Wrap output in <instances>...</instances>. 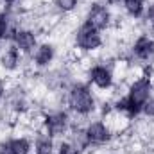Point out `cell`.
<instances>
[{
    "label": "cell",
    "mask_w": 154,
    "mask_h": 154,
    "mask_svg": "<svg viewBox=\"0 0 154 154\" xmlns=\"http://www.w3.org/2000/svg\"><path fill=\"white\" fill-rule=\"evenodd\" d=\"M66 106L68 109L79 116H90L97 109V99L88 82L74 81L66 88Z\"/></svg>",
    "instance_id": "obj_1"
},
{
    "label": "cell",
    "mask_w": 154,
    "mask_h": 154,
    "mask_svg": "<svg viewBox=\"0 0 154 154\" xmlns=\"http://www.w3.org/2000/svg\"><path fill=\"white\" fill-rule=\"evenodd\" d=\"M70 127H72L70 115L63 109H52V111L41 115V127L39 129L54 140L63 138L65 134H68Z\"/></svg>",
    "instance_id": "obj_2"
},
{
    "label": "cell",
    "mask_w": 154,
    "mask_h": 154,
    "mask_svg": "<svg viewBox=\"0 0 154 154\" xmlns=\"http://www.w3.org/2000/svg\"><path fill=\"white\" fill-rule=\"evenodd\" d=\"M74 45H75L77 50L90 54V52L99 50L104 45V38H102L100 31H97L90 23L82 22L75 29V32H74Z\"/></svg>",
    "instance_id": "obj_3"
},
{
    "label": "cell",
    "mask_w": 154,
    "mask_h": 154,
    "mask_svg": "<svg viewBox=\"0 0 154 154\" xmlns=\"http://www.w3.org/2000/svg\"><path fill=\"white\" fill-rule=\"evenodd\" d=\"M113 13L109 9L108 4H104L102 0H93L90 2L88 9H86V14H84V22L90 23L91 27H95L97 31H108L113 27Z\"/></svg>",
    "instance_id": "obj_4"
},
{
    "label": "cell",
    "mask_w": 154,
    "mask_h": 154,
    "mask_svg": "<svg viewBox=\"0 0 154 154\" xmlns=\"http://www.w3.org/2000/svg\"><path fill=\"white\" fill-rule=\"evenodd\" d=\"M115 133L111 131V127L106 124L104 118H95L90 120L84 125V138H86V147H102L106 143H109L113 140Z\"/></svg>",
    "instance_id": "obj_5"
},
{
    "label": "cell",
    "mask_w": 154,
    "mask_h": 154,
    "mask_svg": "<svg viewBox=\"0 0 154 154\" xmlns=\"http://www.w3.org/2000/svg\"><path fill=\"white\" fill-rule=\"evenodd\" d=\"M131 61L136 65L149 66L151 61L154 59V36L151 34H138L134 41L131 43Z\"/></svg>",
    "instance_id": "obj_6"
},
{
    "label": "cell",
    "mask_w": 154,
    "mask_h": 154,
    "mask_svg": "<svg viewBox=\"0 0 154 154\" xmlns=\"http://www.w3.org/2000/svg\"><path fill=\"white\" fill-rule=\"evenodd\" d=\"M86 75H88V82L93 84L100 91H108L115 86V74H113V68L109 65L95 63L88 68Z\"/></svg>",
    "instance_id": "obj_7"
},
{
    "label": "cell",
    "mask_w": 154,
    "mask_h": 154,
    "mask_svg": "<svg viewBox=\"0 0 154 154\" xmlns=\"http://www.w3.org/2000/svg\"><path fill=\"white\" fill-rule=\"evenodd\" d=\"M11 43L22 52V54H34L36 47H38V34L31 29V27H16L13 36H11Z\"/></svg>",
    "instance_id": "obj_8"
},
{
    "label": "cell",
    "mask_w": 154,
    "mask_h": 154,
    "mask_svg": "<svg viewBox=\"0 0 154 154\" xmlns=\"http://www.w3.org/2000/svg\"><path fill=\"white\" fill-rule=\"evenodd\" d=\"M56 59V47L50 41L39 43L32 54V65L36 68H48Z\"/></svg>",
    "instance_id": "obj_9"
},
{
    "label": "cell",
    "mask_w": 154,
    "mask_h": 154,
    "mask_svg": "<svg viewBox=\"0 0 154 154\" xmlns=\"http://www.w3.org/2000/svg\"><path fill=\"white\" fill-rule=\"evenodd\" d=\"M20 65H22V52L13 43H9V47L0 56V66L5 72H14V70L20 68Z\"/></svg>",
    "instance_id": "obj_10"
},
{
    "label": "cell",
    "mask_w": 154,
    "mask_h": 154,
    "mask_svg": "<svg viewBox=\"0 0 154 154\" xmlns=\"http://www.w3.org/2000/svg\"><path fill=\"white\" fill-rule=\"evenodd\" d=\"M34 149H36V154H54L56 140L50 138L47 133H43L39 129L38 133L34 134Z\"/></svg>",
    "instance_id": "obj_11"
},
{
    "label": "cell",
    "mask_w": 154,
    "mask_h": 154,
    "mask_svg": "<svg viewBox=\"0 0 154 154\" xmlns=\"http://www.w3.org/2000/svg\"><path fill=\"white\" fill-rule=\"evenodd\" d=\"M145 4L147 0H122V7L125 11L127 16H131L133 20H140L143 11H145Z\"/></svg>",
    "instance_id": "obj_12"
},
{
    "label": "cell",
    "mask_w": 154,
    "mask_h": 154,
    "mask_svg": "<svg viewBox=\"0 0 154 154\" xmlns=\"http://www.w3.org/2000/svg\"><path fill=\"white\" fill-rule=\"evenodd\" d=\"M9 145L13 147L14 154H31L32 149V142L27 136H14V138H7Z\"/></svg>",
    "instance_id": "obj_13"
},
{
    "label": "cell",
    "mask_w": 154,
    "mask_h": 154,
    "mask_svg": "<svg viewBox=\"0 0 154 154\" xmlns=\"http://www.w3.org/2000/svg\"><path fill=\"white\" fill-rule=\"evenodd\" d=\"M11 31H13L11 14L5 13V11H0V41H2V39H9Z\"/></svg>",
    "instance_id": "obj_14"
},
{
    "label": "cell",
    "mask_w": 154,
    "mask_h": 154,
    "mask_svg": "<svg viewBox=\"0 0 154 154\" xmlns=\"http://www.w3.org/2000/svg\"><path fill=\"white\" fill-rule=\"evenodd\" d=\"M52 2H54V7L63 14L72 13L79 7V0H52Z\"/></svg>",
    "instance_id": "obj_15"
},
{
    "label": "cell",
    "mask_w": 154,
    "mask_h": 154,
    "mask_svg": "<svg viewBox=\"0 0 154 154\" xmlns=\"http://www.w3.org/2000/svg\"><path fill=\"white\" fill-rule=\"evenodd\" d=\"M57 154H82V151L77 147L74 142H70L68 138L66 140H61L59 145H57Z\"/></svg>",
    "instance_id": "obj_16"
},
{
    "label": "cell",
    "mask_w": 154,
    "mask_h": 154,
    "mask_svg": "<svg viewBox=\"0 0 154 154\" xmlns=\"http://www.w3.org/2000/svg\"><path fill=\"white\" fill-rule=\"evenodd\" d=\"M142 22L145 25H149L151 29H154V2H151L149 5H145V11L142 14Z\"/></svg>",
    "instance_id": "obj_17"
},
{
    "label": "cell",
    "mask_w": 154,
    "mask_h": 154,
    "mask_svg": "<svg viewBox=\"0 0 154 154\" xmlns=\"http://www.w3.org/2000/svg\"><path fill=\"white\" fill-rule=\"evenodd\" d=\"M142 115H145L147 118H152L154 120V95L145 102V106H143V109H142Z\"/></svg>",
    "instance_id": "obj_18"
},
{
    "label": "cell",
    "mask_w": 154,
    "mask_h": 154,
    "mask_svg": "<svg viewBox=\"0 0 154 154\" xmlns=\"http://www.w3.org/2000/svg\"><path fill=\"white\" fill-rule=\"evenodd\" d=\"M0 154H14L13 147L9 145V140H4V142H0Z\"/></svg>",
    "instance_id": "obj_19"
},
{
    "label": "cell",
    "mask_w": 154,
    "mask_h": 154,
    "mask_svg": "<svg viewBox=\"0 0 154 154\" xmlns=\"http://www.w3.org/2000/svg\"><path fill=\"white\" fill-rule=\"evenodd\" d=\"M5 95H7V88H5V82H4V81H0V102L5 99Z\"/></svg>",
    "instance_id": "obj_20"
},
{
    "label": "cell",
    "mask_w": 154,
    "mask_h": 154,
    "mask_svg": "<svg viewBox=\"0 0 154 154\" xmlns=\"http://www.w3.org/2000/svg\"><path fill=\"white\" fill-rule=\"evenodd\" d=\"M104 4H108V5H120L122 4V0H102Z\"/></svg>",
    "instance_id": "obj_21"
},
{
    "label": "cell",
    "mask_w": 154,
    "mask_h": 154,
    "mask_svg": "<svg viewBox=\"0 0 154 154\" xmlns=\"http://www.w3.org/2000/svg\"><path fill=\"white\" fill-rule=\"evenodd\" d=\"M0 54H2V48H0Z\"/></svg>",
    "instance_id": "obj_22"
},
{
    "label": "cell",
    "mask_w": 154,
    "mask_h": 154,
    "mask_svg": "<svg viewBox=\"0 0 154 154\" xmlns=\"http://www.w3.org/2000/svg\"><path fill=\"white\" fill-rule=\"evenodd\" d=\"M109 154H115V152H109Z\"/></svg>",
    "instance_id": "obj_23"
},
{
    "label": "cell",
    "mask_w": 154,
    "mask_h": 154,
    "mask_svg": "<svg viewBox=\"0 0 154 154\" xmlns=\"http://www.w3.org/2000/svg\"><path fill=\"white\" fill-rule=\"evenodd\" d=\"M152 32H154V29H152Z\"/></svg>",
    "instance_id": "obj_24"
},
{
    "label": "cell",
    "mask_w": 154,
    "mask_h": 154,
    "mask_svg": "<svg viewBox=\"0 0 154 154\" xmlns=\"http://www.w3.org/2000/svg\"><path fill=\"white\" fill-rule=\"evenodd\" d=\"M34 154H36V152H34Z\"/></svg>",
    "instance_id": "obj_25"
}]
</instances>
